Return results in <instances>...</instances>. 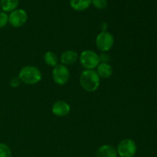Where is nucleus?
<instances>
[{
    "label": "nucleus",
    "instance_id": "1",
    "mask_svg": "<svg viewBox=\"0 0 157 157\" xmlns=\"http://www.w3.org/2000/svg\"><path fill=\"white\" fill-rule=\"evenodd\" d=\"M101 78L94 70H84L80 76V84L87 92H94L99 88Z\"/></svg>",
    "mask_w": 157,
    "mask_h": 157
},
{
    "label": "nucleus",
    "instance_id": "2",
    "mask_svg": "<svg viewBox=\"0 0 157 157\" xmlns=\"http://www.w3.org/2000/svg\"><path fill=\"white\" fill-rule=\"evenodd\" d=\"M18 78L23 84L33 85L41 81L42 75L41 71L35 66H25L20 70Z\"/></svg>",
    "mask_w": 157,
    "mask_h": 157
},
{
    "label": "nucleus",
    "instance_id": "3",
    "mask_svg": "<svg viewBox=\"0 0 157 157\" xmlns=\"http://www.w3.org/2000/svg\"><path fill=\"white\" fill-rule=\"evenodd\" d=\"M79 61L86 70H94L100 64L99 56L91 50L83 51L79 56Z\"/></svg>",
    "mask_w": 157,
    "mask_h": 157
},
{
    "label": "nucleus",
    "instance_id": "4",
    "mask_svg": "<svg viewBox=\"0 0 157 157\" xmlns=\"http://www.w3.org/2000/svg\"><path fill=\"white\" fill-rule=\"evenodd\" d=\"M96 46L101 52H107L114 45V37L107 31H102L96 38Z\"/></svg>",
    "mask_w": 157,
    "mask_h": 157
},
{
    "label": "nucleus",
    "instance_id": "5",
    "mask_svg": "<svg viewBox=\"0 0 157 157\" xmlns=\"http://www.w3.org/2000/svg\"><path fill=\"white\" fill-rule=\"evenodd\" d=\"M116 149L119 156L133 157L136 153V144L133 140L127 138L121 140Z\"/></svg>",
    "mask_w": 157,
    "mask_h": 157
},
{
    "label": "nucleus",
    "instance_id": "6",
    "mask_svg": "<svg viewBox=\"0 0 157 157\" xmlns=\"http://www.w3.org/2000/svg\"><path fill=\"white\" fill-rule=\"evenodd\" d=\"M70 71L64 64H58L52 71V78L55 84L58 85H64L70 79Z\"/></svg>",
    "mask_w": 157,
    "mask_h": 157
},
{
    "label": "nucleus",
    "instance_id": "7",
    "mask_svg": "<svg viewBox=\"0 0 157 157\" xmlns=\"http://www.w3.org/2000/svg\"><path fill=\"white\" fill-rule=\"evenodd\" d=\"M28 20V14L24 9H17L12 11L9 15V22L14 28H20L24 25Z\"/></svg>",
    "mask_w": 157,
    "mask_h": 157
},
{
    "label": "nucleus",
    "instance_id": "8",
    "mask_svg": "<svg viewBox=\"0 0 157 157\" xmlns=\"http://www.w3.org/2000/svg\"><path fill=\"white\" fill-rule=\"evenodd\" d=\"M71 107L67 102L64 101H58L52 107V112L55 116L63 117L70 113Z\"/></svg>",
    "mask_w": 157,
    "mask_h": 157
},
{
    "label": "nucleus",
    "instance_id": "9",
    "mask_svg": "<svg viewBox=\"0 0 157 157\" xmlns=\"http://www.w3.org/2000/svg\"><path fill=\"white\" fill-rule=\"evenodd\" d=\"M79 56L75 51L67 50L63 52L60 57L61 64L64 65H71L78 61Z\"/></svg>",
    "mask_w": 157,
    "mask_h": 157
},
{
    "label": "nucleus",
    "instance_id": "10",
    "mask_svg": "<svg viewBox=\"0 0 157 157\" xmlns=\"http://www.w3.org/2000/svg\"><path fill=\"white\" fill-rule=\"evenodd\" d=\"M96 157H118V154L114 147L104 144L99 147L96 153Z\"/></svg>",
    "mask_w": 157,
    "mask_h": 157
},
{
    "label": "nucleus",
    "instance_id": "11",
    "mask_svg": "<svg viewBox=\"0 0 157 157\" xmlns=\"http://www.w3.org/2000/svg\"><path fill=\"white\" fill-rule=\"evenodd\" d=\"M96 72L100 78L107 79L113 75V67L109 63H100L97 67Z\"/></svg>",
    "mask_w": 157,
    "mask_h": 157
},
{
    "label": "nucleus",
    "instance_id": "12",
    "mask_svg": "<svg viewBox=\"0 0 157 157\" xmlns=\"http://www.w3.org/2000/svg\"><path fill=\"white\" fill-rule=\"evenodd\" d=\"M91 5V0H70V6L75 11L87 10Z\"/></svg>",
    "mask_w": 157,
    "mask_h": 157
},
{
    "label": "nucleus",
    "instance_id": "13",
    "mask_svg": "<svg viewBox=\"0 0 157 157\" xmlns=\"http://www.w3.org/2000/svg\"><path fill=\"white\" fill-rule=\"evenodd\" d=\"M19 0H0V7L5 12H12L18 8Z\"/></svg>",
    "mask_w": 157,
    "mask_h": 157
},
{
    "label": "nucleus",
    "instance_id": "14",
    "mask_svg": "<svg viewBox=\"0 0 157 157\" xmlns=\"http://www.w3.org/2000/svg\"><path fill=\"white\" fill-rule=\"evenodd\" d=\"M44 61L47 65L55 67L58 64V58L55 52L52 51L46 52L44 55Z\"/></svg>",
    "mask_w": 157,
    "mask_h": 157
},
{
    "label": "nucleus",
    "instance_id": "15",
    "mask_svg": "<svg viewBox=\"0 0 157 157\" xmlns=\"http://www.w3.org/2000/svg\"><path fill=\"white\" fill-rule=\"evenodd\" d=\"M0 157H12V150L3 143H0Z\"/></svg>",
    "mask_w": 157,
    "mask_h": 157
},
{
    "label": "nucleus",
    "instance_id": "16",
    "mask_svg": "<svg viewBox=\"0 0 157 157\" xmlns=\"http://www.w3.org/2000/svg\"><path fill=\"white\" fill-rule=\"evenodd\" d=\"M91 4L98 9H104L107 7V0H91Z\"/></svg>",
    "mask_w": 157,
    "mask_h": 157
},
{
    "label": "nucleus",
    "instance_id": "17",
    "mask_svg": "<svg viewBox=\"0 0 157 157\" xmlns=\"http://www.w3.org/2000/svg\"><path fill=\"white\" fill-rule=\"evenodd\" d=\"M9 23V15L6 12H0V29H2Z\"/></svg>",
    "mask_w": 157,
    "mask_h": 157
},
{
    "label": "nucleus",
    "instance_id": "18",
    "mask_svg": "<svg viewBox=\"0 0 157 157\" xmlns=\"http://www.w3.org/2000/svg\"><path fill=\"white\" fill-rule=\"evenodd\" d=\"M98 56H99L100 63H109V61L110 60V57L106 52H102Z\"/></svg>",
    "mask_w": 157,
    "mask_h": 157
},
{
    "label": "nucleus",
    "instance_id": "19",
    "mask_svg": "<svg viewBox=\"0 0 157 157\" xmlns=\"http://www.w3.org/2000/svg\"><path fill=\"white\" fill-rule=\"evenodd\" d=\"M21 81H20L19 78H18V77H15V78H13L12 80H11L10 85H11V87L15 88V87H19V85L21 84Z\"/></svg>",
    "mask_w": 157,
    "mask_h": 157
},
{
    "label": "nucleus",
    "instance_id": "20",
    "mask_svg": "<svg viewBox=\"0 0 157 157\" xmlns=\"http://www.w3.org/2000/svg\"><path fill=\"white\" fill-rule=\"evenodd\" d=\"M0 9H1V7H0Z\"/></svg>",
    "mask_w": 157,
    "mask_h": 157
}]
</instances>
